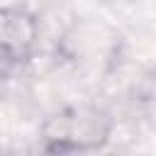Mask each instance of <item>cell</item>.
<instances>
[{
	"label": "cell",
	"instance_id": "1",
	"mask_svg": "<svg viewBox=\"0 0 156 156\" xmlns=\"http://www.w3.org/2000/svg\"><path fill=\"white\" fill-rule=\"evenodd\" d=\"M115 132L112 115L93 102L66 105L51 112L39 127V146L46 154H93L102 151Z\"/></svg>",
	"mask_w": 156,
	"mask_h": 156
},
{
	"label": "cell",
	"instance_id": "2",
	"mask_svg": "<svg viewBox=\"0 0 156 156\" xmlns=\"http://www.w3.org/2000/svg\"><path fill=\"white\" fill-rule=\"evenodd\" d=\"M39 46V20L17 5L0 7V63L22 66Z\"/></svg>",
	"mask_w": 156,
	"mask_h": 156
}]
</instances>
